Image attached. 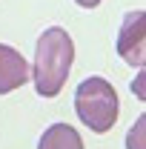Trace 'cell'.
<instances>
[{"instance_id": "1", "label": "cell", "mask_w": 146, "mask_h": 149, "mask_svg": "<svg viewBox=\"0 0 146 149\" xmlns=\"http://www.w3.org/2000/svg\"><path fill=\"white\" fill-rule=\"evenodd\" d=\"M74 60V43L66 29L49 26L35 43V63H32V80L40 97H57L66 86Z\"/></svg>"}, {"instance_id": "2", "label": "cell", "mask_w": 146, "mask_h": 149, "mask_svg": "<svg viewBox=\"0 0 146 149\" xmlns=\"http://www.w3.org/2000/svg\"><path fill=\"white\" fill-rule=\"evenodd\" d=\"M74 112L86 129L106 135L117 123V115H120V100H117L115 86L100 74L80 80V86L74 89Z\"/></svg>"}, {"instance_id": "3", "label": "cell", "mask_w": 146, "mask_h": 149, "mask_svg": "<svg viewBox=\"0 0 146 149\" xmlns=\"http://www.w3.org/2000/svg\"><path fill=\"white\" fill-rule=\"evenodd\" d=\"M117 55L126 66H146V9L126 12L117 32Z\"/></svg>"}, {"instance_id": "4", "label": "cell", "mask_w": 146, "mask_h": 149, "mask_svg": "<svg viewBox=\"0 0 146 149\" xmlns=\"http://www.w3.org/2000/svg\"><path fill=\"white\" fill-rule=\"evenodd\" d=\"M29 77H32V69H29L26 57L17 49L0 43V95H9L15 89H20Z\"/></svg>"}, {"instance_id": "5", "label": "cell", "mask_w": 146, "mask_h": 149, "mask_svg": "<svg viewBox=\"0 0 146 149\" xmlns=\"http://www.w3.org/2000/svg\"><path fill=\"white\" fill-rule=\"evenodd\" d=\"M37 149H83V138L69 123H52L40 135Z\"/></svg>"}, {"instance_id": "6", "label": "cell", "mask_w": 146, "mask_h": 149, "mask_svg": "<svg viewBox=\"0 0 146 149\" xmlns=\"http://www.w3.org/2000/svg\"><path fill=\"white\" fill-rule=\"evenodd\" d=\"M126 149H146V112L129 126V132H126Z\"/></svg>"}, {"instance_id": "7", "label": "cell", "mask_w": 146, "mask_h": 149, "mask_svg": "<svg viewBox=\"0 0 146 149\" xmlns=\"http://www.w3.org/2000/svg\"><path fill=\"white\" fill-rule=\"evenodd\" d=\"M132 95H135L138 100H143V103H146V66L135 74V80H132Z\"/></svg>"}, {"instance_id": "8", "label": "cell", "mask_w": 146, "mask_h": 149, "mask_svg": "<svg viewBox=\"0 0 146 149\" xmlns=\"http://www.w3.org/2000/svg\"><path fill=\"white\" fill-rule=\"evenodd\" d=\"M77 6H83V9H95V6H100L103 0H74Z\"/></svg>"}]
</instances>
